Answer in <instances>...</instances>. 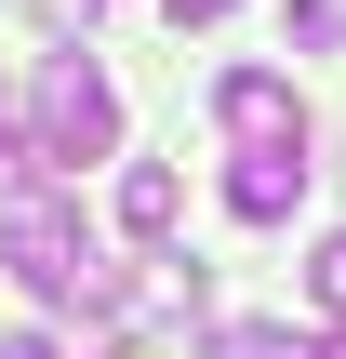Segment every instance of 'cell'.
I'll use <instances>...</instances> for the list:
<instances>
[{
	"instance_id": "6da1fadb",
	"label": "cell",
	"mask_w": 346,
	"mask_h": 359,
	"mask_svg": "<svg viewBox=\"0 0 346 359\" xmlns=\"http://www.w3.org/2000/svg\"><path fill=\"white\" fill-rule=\"evenodd\" d=\"M0 266H13L40 306H80V320H120V306H133V280L93 253V226H80L53 187H27V200L0 213Z\"/></svg>"
},
{
	"instance_id": "7a4b0ae2",
	"label": "cell",
	"mask_w": 346,
	"mask_h": 359,
	"mask_svg": "<svg viewBox=\"0 0 346 359\" xmlns=\"http://www.w3.org/2000/svg\"><path fill=\"white\" fill-rule=\"evenodd\" d=\"M107 147H120L107 67H93V53H53L40 93H27V160H40V173H80V160H107Z\"/></svg>"
},
{
	"instance_id": "3957f363",
	"label": "cell",
	"mask_w": 346,
	"mask_h": 359,
	"mask_svg": "<svg viewBox=\"0 0 346 359\" xmlns=\"http://www.w3.org/2000/svg\"><path fill=\"white\" fill-rule=\"evenodd\" d=\"M213 120H227L240 147H307V93H293L280 67H227V80H213Z\"/></svg>"
},
{
	"instance_id": "277c9868",
	"label": "cell",
	"mask_w": 346,
	"mask_h": 359,
	"mask_svg": "<svg viewBox=\"0 0 346 359\" xmlns=\"http://www.w3.org/2000/svg\"><path fill=\"white\" fill-rule=\"evenodd\" d=\"M293 200H307V147H240L227 160V213L240 226H293Z\"/></svg>"
},
{
	"instance_id": "5b68a950",
	"label": "cell",
	"mask_w": 346,
	"mask_h": 359,
	"mask_svg": "<svg viewBox=\"0 0 346 359\" xmlns=\"http://www.w3.org/2000/svg\"><path fill=\"white\" fill-rule=\"evenodd\" d=\"M173 213H187V187H173L160 160H133V173H120V240H173Z\"/></svg>"
},
{
	"instance_id": "8992f818",
	"label": "cell",
	"mask_w": 346,
	"mask_h": 359,
	"mask_svg": "<svg viewBox=\"0 0 346 359\" xmlns=\"http://www.w3.org/2000/svg\"><path fill=\"white\" fill-rule=\"evenodd\" d=\"M213 359H346L333 333H293V320H240V333H213Z\"/></svg>"
},
{
	"instance_id": "52a82bcc",
	"label": "cell",
	"mask_w": 346,
	"mask_h": 359,
	"mask_svg": "<svg viewBox=\"0 0 346 359\" xmlns=\"http://www.w3.org/2000/svg\"><path fill=\"white\" fill-rule=\"evenodd\" d=\"M307 306H320V320H346V226L307 253Z\"/></svg>"
},
{
	"instance_id": "ba28073f",
	"label": "cell",
	"mask_w": 346,
	"mask_h": 359,
	"mask_svg": "<svg viewBox=\"0 0 346 359\" xmlns=\"http://www.w3.org/2000/svg\"><path fill=\"white\" fill-rule=\"evenodd\" d=\"M160 13H173V27H213V13H240V0H160Z\"/></svg>"
},
{
	"instance_id": "9c48e42d",
	"label": "cell",
	"mask_w": 346,
	"mask_h": 359,
	"mask_svg": "<svg viewBox=\"0 0 346 359\" xmlns=\"http://www.w3.org/2000/svg\"><path fill=\"white\" fill-rule=\"evenodd\" d=\"M0 359H67V346H53V333H0Z\"/></svg>"
},
{
	"instance_id": "30bf717a",
	"label": "cell",
	"mask_w": 346,
	"mask_h": 359,
	"mask_svg": "<svg viewBox=\"0 0 346 359\" xmlns=\"http://www.w3.org/2000/svg\"><path fill=\"white\" fill-rule=\"evenodd\" d=\"M107 359H160V346H107Z\"/></svg>"
}]
</instances>
